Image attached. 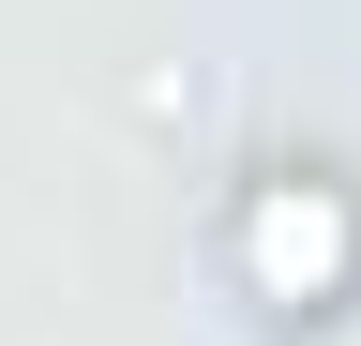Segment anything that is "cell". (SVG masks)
<instances>
[{"instance_id":"1","label":"cell","mask_w":361,"mask_h":346,"mask_svg":"<svg viewBox=\"0 0 361 346\" xmlns=\"http://www.w3.org/2000/svg\"><path fill=\"white\" fill-rule=\"evenodd\" d=\"M226 271H241V301H271V316H331V301L361 286V211L346 181H241V211H226Z\"/></svg>"}]
</instances>
